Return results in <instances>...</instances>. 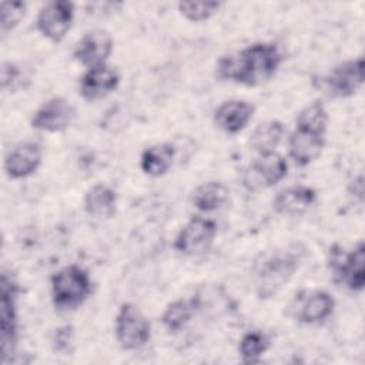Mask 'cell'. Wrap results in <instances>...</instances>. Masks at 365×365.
Returning a JSON list of instances; mask_svg holds the SVG:
<instances>
[{"label":"cell","instance_id":"cell-1","mask_svg":"<svg viewBox=\"0 0 365 365\" xmlns=\"http://www.w3.org/2000/svg\"><path fill=\"white\" fill-rule=\"evenodd\" d=\"M281 61L282 54L277 44L257 41L242 50L221 56L215 74L220 80L257 87L275 76Z\"/></svg>","mask_w":365,"mask_h":365},{"label":"cell","instance_id":"cell-2","mask_svg":"<svg viewBox=\"0 0 365 365\" xmlns=\"http://www.w3.org/2000/svg\"><path fill=\"white\" fill-rule=\"evenodd\" d=\"M91 291L93 284L88 272L77 264L66 265L51 277V299L57 309H76L84 304Z\"/></svg>","mask_w":365,"mask_h":365},{"label":"cell","instance_id":"cell-3","mask_svg":"<svg viewBox=\"0 0 365 365\" xmlns=\"http://www.w3.org/2000/svg\"><path fill=\"white\" fill-rule=\"evenodd\" d=\"M328 267L336 284L352 292H361L365 285V245L359 241L349 252L338 244L329 248Z\"/></svg>","mask_w":365,"mask_h":365},{"label":"cell","instance_id":"cell-4","mask_svg":"<svg viewBox=\"0 0 365 365\" xmlns=\"http://www.w3.org/2000/svg\"><path fill=\"white\" fill-rule=\"evenodd\" d=\"M299 261V252L289 250L277 252L259 262L255 269L257 294L261 298L274 295L284 284L289 281V278L298 269Z\"/></svg>","mask_w":365,"mask_h":365},{"label":"cell","instance_id":"cell-5","mask_svg":"<svg viewBox=\"0 0 365 365\" xmlns=\"http://www.w3.org/2000/svg\"><path fill=\"white\" fill-rule=\"evenodd\" d=\"M114 335L123 349L135 351L150 341L151 324L137 305L124 302L115 314Z\"/></svg>","mask_w":365,"mask_h":365},{"label":"cell","instance_id":"cell-6","mask_svg":"<svg viewBox=\"0 0 365 365\" xmlns=\"http://www.w3.org/2000/svg\"><path fill=\"white\" fill-rule=\"evenodd\" d=\"M288 174L285 157L277 151L258 154L242 174V185L248 191H258L274 187Z\"/></svg>","mask_w":365,"mask_h":365},{"label":"cell","instance_id":"cell-7","mask_svg":"<svg viewBox=\"0 0 365 365\" xmlns=\"http://www.w3.org/2000/svg\"><path fill=\"white\" fill-rule=\"evenodd\" d=\"M19 288L13 278L3 271L0 278V329H1V361L11 355L17 339L16 297Z\"/></svg>","mask_w":365,"mask_h":365},{"label":"cell","instance_id":"cell-8","mask_svg":"<svg viewBox=\"0 0 365 365\" xmlns=\"http://www.w3.org/2000/svg\"><path fill=\"white\" fill-rule=\"evenodd\" d=\"M74 20V3L54 0L46 3L36 17L37 31L51 43H60L70 31Z\"/></svg>","mask_w":365,"mask_h":365},{"label":"cell","instance_id":"cell-9","mask_svg":"<svg viewBox=\"0 0 365 365\" xmlns=\"http://www.w3.org/2000/svg\"><path fill=\"white\" fill-rule=\"evenodd\" d=\"M217 235V224L212 220L192 217L180 230L174 248L184 255H201L207 252Z\"/></svg>","mask_w":365,"mask_h":365},{"label":"cell","instance_id":"cell-10","mask_svg":"<svg viewBox=\"0 0 365 365\" xmlns=\"http://www.w3.org/2000/svg\"><path fill=\"white\" fill-rule=\"evenodd\" d=\"M76 117L74 106L61 96H54L33 113L31 127L44 133H60L70 127Z\"/></svg>","mask_w":365,"mask_h":365},{"label":"cell","instance_id":"cell-11","mask_svg":"<svg viewBox=\"0 0 365 365\" xmlns=\"http://www.w3.org/2000/svg\"><path fill=\"white\" fill-rule=\"evenodd\" d=\"M114 47L111 34L104 29H93L86 31L76 43L73 57L87 68L107 64Z\"/></svg>","mask_w":365,"mask_h":365},{"label":"cell","instance_id":"cell-12","mask_svg":"<svg viewBox=\"0 0 365 365\" xmlns=\"http://www.w3.org/2000/svg\"><path fill=\"white\" fill-rule=\"evenodd\" d=\"M329 96L348 98L364 84V58H351L336 64L324 80Z\"/></svg>","mask_w":365,"mask_h":365},{"label":"cell","instance_id":"cell-13","mask_svg":"<svg viewBox=\"0 0 365 365\" xmlns=\"http://www.w3.org/2000/svg\"><path fill=\"white\" fill-rule=\"evenodd\" d=\"M43 150L36 141H23L14 145L4 157V171L13 180L26 178L41 164Z\"/></svg>","mask_w":365,"mask_h":365},{"label":"cell","instance_id":"cell-14","mask_svg":"<svg viewBox=\"0 0 365 365\" xmlns=\"http://www.w3.org/2000/svg\"><path fill=\"white\" fill-rule=\"evenodd\" d=\"M120 84V74L115 68L104 64L87 71L80 78L78 93L86 101H98L111 94Z\"/></svg>","mask_w":365,"mask_h":365},{"label":"cell","instance_id":"cell-15","mask_svg":"<svg viewBox=\"0 0 365 365\" xmlns=\"http://www.w3.org/2000/svg\"><path fill=\"white\" fill-rule=\"evenodd\" d=\"M255 107L240 98H231L222 101L214 110V123L225 134L234 135L241 133L252 120Z\"/></svg>","mask_w":365,"mask_h":365},{"label":"cell","instance_id":"cell-16","mask_svg":"<svg viewBox=\"0 0 365 365\" xmlns=\"http://www.w3.org/2000/svg\"><path fill=\"white\" fill-rule=\"evenodd\" d=\"M335 309L334 297L322 289L305 292V297L297 298L295 318L302 324H319L327 321Z\"/></svg>","mask_w":365,"mask_h":365},{"label":"cell","instance_id":"cell-17","mask_svg":"<svg viewBox=\"0 0 365 365\" xmlns=\"http://www.w3.org/2000/svg\"><path fill=\"white\" fill-rule=\"evenodd\" d=\"M325 147V135L297 128L288 137V154L299 167L315 161Z\"/></svg>","mask_w":365,"mask_h":365},{"label":"cell","instance_id":"cell-18","mask_svg":"<svg viewBox=\"0 0 365 365\" xmlns=\"http://www.w3.org/2000/svg\"><path fill=\"white\" fill-rule=\"evenodd\" d=\"M317 201V191L308 185H291L277 192L272 208L281 215H299Z\"/></svg>","mask_w":365,"mask_h":365},{"label":"cell","instance_id":"cell-19","mask_svg":"<svg viewBox=\"0 0 365 365\" xmlns=\"http://www.w3.org/2000/svg\"><path fill=\"white\" fill-rule=\"evenodd\" d=\"M83 207L84 211L93 218H111L117 210V192L110 185L103 182L94 184L86 191Z\"/></svg>","mask_w":365,"mask_h":365},{"label":"cell","instance_id":"cell-20","mask_svg":"<svg viewBox=\"0 0 365 365\" xmlns=\"http://www.w3.org/2000/svg\"><path fill=\"white\" fill-rule=\"evenodd\" d=\"M175 148L171 143H158L147 147L140 157V167L150 177H161L173 167Z\"/></svg>","mask_w":365,"mask_h":365},{"label":"cell","instance_id":"cell-21","mask_svg":"<svg viewBox=\"0 0 365 365\" xmlns=\"http://www.w3.org/2000/svg\"><path fill=\"white\" fill-rule=\"evenodd\" d=\"M230 190L221 181H207L200 184L191 195L194 207L202 212H212L220 210L228 200Z\"/></svg>","mask_w":365,"mask_h":365},{"label":"cell","instance_id":"cell-22","mask_svg":"<svg viewBox=\"0 0 365 365\" xmlns=\"http://www.w3.org/2000/svg\"><path fill=\"white\" fill-rule=\"evenodd\" d=\"M285 125L279 120H268L257 125L251 134V145L258 154L275 151L285 135Z\"/></svg>","mask_w":365,"mask_h":365},{"label":"cell","instance_id":"cell-23","mask_svg":"<svg viewBox=\"0 0 365 365\" xmlns=\"http://www.w3.org/2000/svg\"><path fill=\"white\" fill-rule=\"evenodd\" d=\"M194 312L195 305L192 299H175L164 309L161 322L170 332H178L190 322Z\"/></svg>","mask_w":365,"mask_h":365},{"label":"cell","instance_id":"cell-24","mask_svg":"<svg viewBox=\"0 0 365 365\" xmlns=\"http://www.w3.org/2000/svg\"><path fill=\"white\" fill-rule=\"evenodd\" d=\"M327 125H328V113L325 106L318 100L305 106L297 114V118H295L297 128L314 131L324 135L327 133Z\"/></svg>","mask_w":365,"mask_h":365},{"label":"cell","instance_id":"cell-25","mask_svg":"<svg viewBox=\"0 0 365 365\" xmlns=\"http://www.w3.org/2000/svg\"><path fill=\"white\" fill-rule=\"evenodd\" d=\"M269 348V338L262 331H248L242 335L238 344V352L242 362L254 364L261 359V356Z\"/></svg>","mask_w":365,"mask_h":365},{"label":"cell","instance_id":"cell-26","mask_svg":"<svg viewBox=\"0 0 365 365\" xmlns=\"http://www.w3.org/2000/svg\"><path fill=\"white\" fill-rule=\"evenodd\" d=\"M180 14L194 23L211 19L221 7L220 1H180L177 4Z\"/></svg>","mask_w":365,"mask_h":365},{"label":"cell","instance_id":"cell-27","mask_svg":"<svg viewBox=\"0 0 365 365\" xmlns=\"http://www.w3.org/2000/svg\"><path fill=\"white\" fill-rule=\"evenodd\" d=\"M27 11L26 1H3L0 6V27L1 33H9L16 29L24 19Z\"/></svg>","mask_w":365,"mask_h":365},{"label":"cell","instance_id":"cell-28","mask_svg":"<svg viewBox=\"0 0 365 365\" xmlns=\"http://www.w3.org/2000/svg\"><path fill=\"white\" fill-rule=\"evenodd\" d=\"M73 341V328L70 325L58 327L53 334V348L57 352H67Z\"/></svg>","mask_w":365,"mask_h":365},{"label":"cell","instance_id":"cell-29","mask_svg":"<svg viewBox=\"0 0 365 365\" xmlns=\"http://www.w3.org/2000/svg\"><path fill=\"white\" fill-rule=\"evenodd\" d=\"M20 76H21V71L16 63L4 61L1 64V70H0L1 88H7L9 86H13L20 78Z\"/></svg>","mask_w":365,"mask_h":365}]
</instances>
